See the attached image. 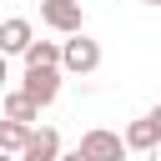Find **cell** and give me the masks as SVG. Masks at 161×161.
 <instances>
[{
  "label": "cell",
  "instance_id": "cell-1",
  "mask_svg": "<svg viewBox=\"0 0 161 161\" xmlns=\"http://www.w3.org/2000/svg\"><path fill=\"white\" fill-rule=\"evenodd\" d=\"M96 65H101V45L86 30H75L70 40H60V70L65 75H91Z\"/></svg>",
  "mask_w": 161,
  "mask_h": 161
},
{
  "label": "cell",
  "instance_id": "cell-8",
  "mask_svg": "<svg viewBox=\"0 0 161 161\" xmlns=\"http://www.w3.org/2000/svg\"><path fill=\"white\" fill-rule=\"evenodd\" d=\"M0 116H10V121H25V126H35L40 121V106L25 96V91H10L5 101H0Z\"/></svg>",
  "mask_w": 161,
  "mask_h": 161
},
{
  "label": "cell",
  "instance_id": "cell-4",
  "mask_svg": "<svg viewBox=\"0 0 161 161\" xmlns=\"http://www.w3.org/2000/svg\"><path fill=\"white\" fill-rule=\"evenodd\" d=\"M35 106H50L60 96V65H40V70H25V86H20Z\"/></svg>",
  "mask_w": 161,
  "mask_h": 161
},
{
  "label": "cell",
  "instance_id": "cell-7",
  "mask_svg": "<svg viewBox=\"0 0 161 161\" xmlns=\"http://www.w3.org/2000/svg\"><path fill=\"white\" fill-rule=\"evenodd\" d=\"M126 151H156V141H161V131H156V121L151 116H141V121H131L126 126Z\"/></svg>",
  "mask_w": 161,
  "mask_h": 161
},
{
  "label": "cell",
  "instance_id": "cell-3",
  "mask_svg": "<svg viewBox=\"0 0 161 161\" xmlns=\"http://www.w3.org/2000/svg\"><path fill=\"white\" fill-rule=\"evenodd\" d=\"M40 20L60 35H75L86 25V10H80V0H40Z\"/></svg>",
  "mask_w": 161,
  "mask_h": 161
},
{
  "label": "cell",
  "instance_id": "cell-6",
  "mask_svg": "<svg viewBox=\"0 0 161 161\" xmlns=\"http://www.w3.org/2000/svg\"><path fill=\"white\" fill-rule=\"evenodd\" d=\"M20 161H60V136H55V126H40V131H30V141H25Z\"/></svg>",
  "mask_w": 161,
  "mask_h": 161
},
{
  "label": "cell",
  "instance_id": "cell-11",
  "mask_svg": "<svg viewBox=\"0 0 161 161\" xmlns=\"http://www.w3.org/2000/svg\"><path fill=\"white\" fill-rule=\"evenodd\" d=\"M5 80H10V65H5V55H0V86H5Z\"/></svg>",
  "mask_w": 161,
  "mask_h": 161
},
{
  "label": "cell",
  "instance_id": "cell-12",
  "mask_svg": "<svg viewBox=\"0 0 161 161\" xmlns=\"http://www.w3.org/2000/svg\"><path fill=\"white\" fill-rule=\"evenodd\" d=\"M151 121H156V131H161V106H156V111H151Z\"/></svg>",
  "mask_w": 161,
  "mask_h": 161
},
{
  "label": "cell",
  "instance_id": "cell-13",
  "mask_svg": "<svg viewBox=\"0 0 161 161\" xmlns=\"http://www.w3.org/2000/svg\"><path fill=\"white\" fill-rule=\"evenodd\" d=\"M0 161H20V156H10V151H0Z\"/></svg>",
  "mask_w": 161,
  "mask_h": 161
},
{
  "label": "cell",
  "instance_id": "cell-2",
  "mask_svg": "<svg viewBox=\"0 0 161 161\" xmlns=\"http://www.w3.org/2000/svg\"><path fill=\"white\" fill-rule=\"evenodd\" d=\"M75 151H80L86 161H126V141H121L116 131H106V126H96V131H86Z\"/></svg>",
  "mask_w": 161,
  "mask_h": 161
},
{
  "label": "cell",
  "instance_id": "cell-5",
  "mask_svg": "<svg viewBox=\"0 0 161 161\" xmlns=\"http://www.w3.org/2000/svg\"><path fill=\"white\" fill-rule=\"evenodd\" d=\"M30 40H35L30 20H20V15L0 20V55H25V50H30Z\"/></svg>",
  "mask_w": 161,
  "mask_h": 161
},
{
  "label": "cell",
  "instance_id": "cell-14",
  "mask_svg": "<svg viewBox=\"0 0 161 161\" xmlns=\"http://www.w3.org/2000/svg\"><path fill=\"white\" fill-rule=\"evenodd\" d=\"M146 5H161V0H146Z\"/></svg>",
  "mask_w": 161,
  "mask_h": 161
},
{
  "label": "cell",
  "instance_id": "cell-9",
  "mask_svg": "<svg viewBox=\"0 0 161 161\" xmlns=\"http://www.w3.org/2000/svg\"><path fill=\"white\" fill-rule=\"evenodd\" d=\"M30 131H35V126H25V121H10V116H0V151L20 156V151H25V141H30Z\"/></svg>",
  "mask_w": 161,
  "mask_h": 161
},
{
  "label": "cell",
  "instance_id": "cell-10",
  "mask_svg": "<svg viewBox=\"0 0 161 161\" xmlns=\"http://www.w3.org/2000/svg\"><path fill=\"white\" fill-rule=\"evenodd\" d=\"M40 65H60V45H55V40H30L25 70H40Z\"/></svg>",
  "mask_w": 161,
  "mask_h": 161
}]
</instances>
